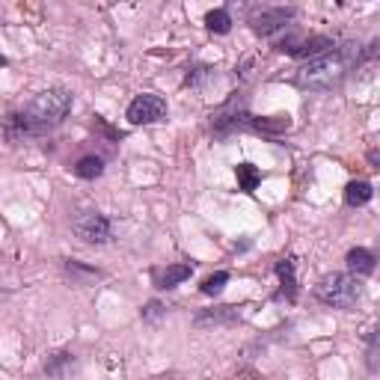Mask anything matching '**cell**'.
I'll use <instances>...</instances> for the list:
<instances>
[{
    "mask_svg": "<svg viewBox=\"0 0 380 380\" xmlns=\"http://www.w3.org/2000/svg\"><path fill=\"white\" fill-rule=\"evenodd\" d=\"M72 110V92L66 90H45L39 92L21 114L6 116V137L9 140H24L33 134H45L68 116Z\"/></svg>",
    "mask_w": 380,
    "mask_h": 380,
    "instance_id": "cell-1",
    "label": "cell"
},
{
    "mask_svg": "<svg viewBox=\"0 0 380 380\" xmlns=\"http://www.w3.org/2000/svg\"><path fill=\"white\" fill-rule=\"evenodd\" d=\"M354 57H360L357 45H345L342 51L321 54V57L309 60L300 68V83L306 90H321V92L339 87V83L345 80V75H348V66L354 63Z\"/></svg>",
    "mask_w": 380,
    "mask_h": 380,
    "instance_id": "cell-2",
    "label": "cell"
},
{
    "mask_svg": "<svg viewBox=\"0 0 380 380\" xmlns=\"http://www.w3.org/2000/svg\"><path fill=\"white\" fill-rule=\"evenodd\" d=\"M360 294H362V288L357 283V276H350V274H327L315 286V298L327 306H336V309L357 306Z\"/></svg>",
    "mask_w": 380,
    "mask_h": 380,
    "instance_id": "cell-3",
    "label": "cell"
},
{
    "mask_svg": "<svg viewBox=\"0 0 380 380\" xmlns=\"http://www.w3.org/2000/svg\"><path fill=\"white\" fill-rule=\"evenodd\" d=\"M75 235L83 244H107L110 241V220L95 214V211H83L75 217Z\"/></svg>",
    "mask_w": 380,
    "mask_h": 380,
    "instance_id": "cell-4",
    "label": "cell"
},
{
    "mask_svg": "<svg viewBox=\"0 0 380 380\" xmlns=\"http://www.w3.org/2000/svg\"><path fill=\"white\" fill-rule=\"evenodd\" d=\"M166 116V102L161 95H137L128 104V122L131 125H154Z\"/></svg>",
    "mask_w": 380,
    "mask_h": 380,
    "instance_id": "cell-5",
    "label": "cell"
},
{
    "mask_svg": "<svg viewBox=\"0 0 380 380\" xmlns=\"http://www.w3.org/2000/svg\"><path fill=\"white\" fill-rule=\"evenodd\" d=\"M291 21H294V9L291 6H286V9H264V12H256V16L250 18V27H252V33H259V36H274V33H279Z\"/></svg>",
    "mask_w": 380,
    "mask_h": 380,
    "instance_id": "cell-6",
    "label": "cell"
},
{
    "mask_svg": "<svg viewBox=\"0 0 380 380\" xmlns=\"http://www.w3.org/2000/svg\"><path fill=\"white\" fill-rule=\"evenodd\" d=\"M333 48H336V42L330 36H312L306 42H288V45L283 42V45H279V51H286L298 60H315V57H321V54H330Z\"/></svg>",
    "mask_w": 380,
    "mask_h": 380,
    "instance_id": "cell-7",
    "label": "cell"
},
{
    "mask_svg": "<svg viewBox=\"0 0 380 380\" xmlns=\"http://www.w3.org/2000/svg\"><path fill=\"white\" fill-rule=\"evenodd\" d=\"M241 318V309L238 306H220V309H211V312L196 315V327H208V324H235Z\"/></svg>",
    "mask_w": 380,
    "mask_h": 380,
    "instance_id": "cell-8",
    "label": "cell"
},
{
    "mask_svg": "<svg viewBox=\"0 0 380 380\" xmlns=\"http://www.w3.org/2000/svg\"><path fill=\"white\" fill-rule=\"evenodd\" d=\"M66 274L72 276V283L75 286H92V283H98L104 274L102 271H95V267H87V264H80V262H66Z\"/></svg>",
    "mask_w": 380,
    "mask_h": 380,
    "instance_id": "cell-9",
    "label": "cell"
},
{
    "mask_svg": "<svg viewBox=\"0 0 380 380\" xmlns=\"http://www.w3.org/2000/svg\"><path fill=\"white\" fill-rule=\"evenodd\" d=\"M190 274H193V264H170L164 274H158V288H176Z\"/></svg>",
    "mask_w": 380,
    "mask_h": 380,
    "instance_id": "cell-10",
    "label": "cell"
},
{
    "mask_svg": "<svg viewBox=\"0 0 380 380\" xmlns=\"http://www.w3.org/2000/svg\"><path fill=\"white\" fill-rule=\"evenodd\" d=\"M348 267H350L354 274L369 276V274H374V256H372L369 250L357 247V250H350V252H348Z\"/></svg>",
    "mask_w": 380,
    "mask_h": 380,
    "instance_id": "cell-11",
    "label": "cell"
},
{
    "mask_svg": "<svg viewBox=\"0 0 380 380\" xmlns=\"http://www.w3.org/2000/svg\"><path fill=\"white\" fill-rule=\"evenodd\" d=\"M374 196V190H372V185L369 181H350V185L345 188V202L350 205V208H360V205H365Z\"/></svg>",
    "mask_w": 380,
    "mask_h": 380,
    "instance_id": "cell-12",
    "label": "cell"
},
{
    "mask_svg": "<svg viewBox=\"0 0 380 380\" xmlns=\"http://www.w3.org/2000/svg\"><path fill=\"white\" fill-rule=\"evenodd\" d=\"M276 276L283 279V294L288 300L298 298V279H294V259H283L276 262Z\"/></svg>",
    "mask_w": 380,
    "mask_h": 380,
    "instance_id": "cell-13",
    "label": "cell"
},
{
    "mask_svg": "<svg viewBox=\"0 0 380 380\" xmlns=\"http://www.w3.org/2000/svg\"><path fill=\"white\" fill-rule=\"evenodd\" d=\"M247 125L256 131H264V134H279V131H288L291 122L288 116H271V119H256V116H247Z\"/></svg>",
    "mask_w": 380,
    "mask_h": 380,
    "instance_id": "cell-14",
    "label": "cell"
},
{
    "mask_svg": "<svg viewBox=\"0 0 380 380\" xmlns=\"http://www.w3.org/2000/svg\"><path fill=\"white\" fill-rule=\"evenodd\" d=\"M235 176H238V188H241L244 193H252V190L259 188V181H262V173L252 164H238L235 166Z\"/></svg>",
    "mask_w": 380,
    "mask_h": 380,
    "instance_id": "cell-15",
    "label": "cell"
},
{
    "mask_svg": "<svg viewBox=\"0 0 380 380\" xmlns=\"http://www.w3.org/2000/svg\"><path fill=\"white\" fill-rule=\"evenodd\" d=\"M205 27L211 33H229L232 30V16L226 9H214V12H208L205 16Z\"/></svg>",
    "mask_w": 380,
    "mask_h": 380,
    "instance_id": "cell-16",
    "label": "cell"
},
{
    "mask_svg": "<svg viewBox=\"0 0 380 380\" xmlns=\"http://www.w3.org/2000/svg\"><path fill=\"white\" fill-rule=\"evenodd\" d=\"M75 173L80 178H98L104 173V161L102 158H95V154H87V158H80L78 166H75Z\"/></svg>",
    "mask_w": 380,
    "mask_h": 380,
    "instance_id": "cell-17",
    "label": "cell"
},
{
    "mask_svg": "<svg viewBox=\"0 0 380 380\" xmlns=\"http://www.w3.org/2000/svg\"><path fill=\"white\" fill-rule=\"evenodd\" d=\"M226 283H229V274L226 271H217V274H211L205 283H202V294H208V298H217V294L226 288Z\"/></svg>",
    "mask_w": 380,
    "mask_h": 380,
    "instance_id": "cell-18",
    "label": "cell"
},
{
    "mask_svg": "<svg viewBox=\"0 0 380 380\" xmlns=\"http://www.w3.org/2000/svg\"><path fill=\"white\" fill-rule=\"evenodd\" d=\"M72 354H54L51 362H45V374H63L66 372V365H72Z\"/></svg>",
    "mask_w": 380,
    "mask_h": 380,
    "instance_id": "cell-19",
    "label": "cell"
},
{
    "mask_svg": "<svg viewBox=\"0 0 380 380\" xmlns=\"http://www.w3.org/2000/svg\"><path fill=\"white\" fill-rule=\"evenodd\" d=\"M369 369L380 372V345H377V333H372L369 339Z\"/></svg>",
    "mask_w": 380,
    "mask_h": 380,
    "instance_id": "cell-20",
    "label": "cell"
},
{
    "mask_svg": "<svg viewBox=\"0 0 380 380\" xmlns=\"http://www.w3.org/2000/svg\"><path fill=\"white\" fill-rule=\"evenodd\" d=\"M164 312H166V309H164L158 300H152V303L143 306V318H146V321H158V318H164Z\"/></svg>",
    "mask_w": 380,
    "mask_h": 380,
    "instance_id": "cell-21",
    "label": "cell"
},
{
    "mask_svg": "<svg viewBox=\"0 0 380 380\" xmlns=\"http://www.w3.org/2000/svg\"><path fill=\"white\" fill-rule=\"evenodd\" d=\"M202 78H208V68H193V72L188 75V83H190V87H200V83H202Z\"/></svg>",
    "mask_w": 380,
    "mask_h": 380,
    "instance_id": "cell-22",
    "label": "cell"
}]
</instances>
